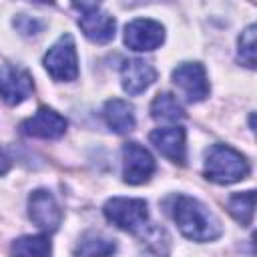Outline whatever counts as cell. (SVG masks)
Listing matches in <instances>:
<instances>
[{
	"label": "cell",
	"mask_w": 257,
	"mask_h": 257,
	"mask_svg": "<svg viewBox=\"0 0 257 257\" xmlns=\"http://www.w3.org/2000/svg\"><path fill=\"white\" fill-rule=\"evenodd\" d=\"M151 116L157 120V122H181L187 114H185V108L181 106V102L177 100L175 94L171 92H159L153 102H151Z\"/></svg>",
	"instance_id": "cell-15"
},
{
	"label": "cell",
	"mask_w": 257,
	"mask_h": 257,
	"mask_svg": "<svg viewBox=\"0 0 257 257\" xmlns=\"http://www.w3.org/2000/svg\"><path fill=\"white\" fill-rule=\"evenodd\" d=\"M229 213L243 225L249 227L253 221V213H255V191H243V193H235L229 199Z\"/></svg>",
	"instance_id": "cell-16"
},
{
	"label": "cell",
	"mask_w": 257,
	"mask_h": 257,
	"mask_svg": "<svg viewBox=\"0 0 257 257\" xmlns=\"http://www.w3.org/2000/svg\"><path fill=\"white\" fill-rule=\"evenodd\" d=\"M171 76L189 102H201L209 96V80L201 62H181Z\"/></svg>",
	"instance_id": "cell-6"
},
{
	"label": "cell",
	"mask_w": 257,
	"mask_h": 257,
	"mask_svg": "<svg viewBox=\"0 0 257 257\" xmlns=\"http://www.w3.org/2000/svg\"><path fill=\"white\" fill-rule=\"evenodd\" d=\"M52 251L46 235H26L12 243V253L16 255H48Z\"/></svg>",
	"instance_id": "cell-17"
},
{
	"label": "cell",
	"mask_w": 257,
	"mask_h": 257,
	"mask_svg": "<svg viewBox=\"0 0 257 257\" xmlns=\"http://www.w3.org/2000/svg\"><path fill=\"white\" fill-rule=\"evenodd\" d=\"M14 26H16L22 34H26V36L36 34V32L42 30V22L36 20V18H30V16H26V14H20L18 18H14Z\"/></svg>",
	"instance_id": "cell-20"
},
{
	"label": "cell",
	"mask_w": 257,
	"mask_h": 257,
	"mask_svg": "<svg viewBox=\"0 0 257 257\" xmlns=\"http://www.w3.org/2000/svg\"><path fill=\"white\" fill-rule=\"evenodd\" d=\"M32 90H34L32 74L26 68H20L14 64L0 66V98L6 104L16 106L24 102L32 94Z\"/></svg>",
	"instance_id": "cell-7"
},
{
	"label": "cell",
	"mask_w": 257,
	"mask_h": 257,
	"mask_svg": "<svg viewBox=\"0 0 257 257\" xmlns=\"http://www.w3.org/2000/svg\"><path fill=\"white\" fill-rule=\"evenodd\" d=\"M78 26H80L82 34L90 42L106 44V42H110L114 38L116 20L108 12L92 10V12H82V16L78 18Z\"/></svg>",
	"instance_id": "cell-13"
},
{
	"label": "cell",
	"mask_w": 257,
	"mask_h": 257,
	"mask_svg": "<svg viewBox=\"0 0 257 257\" xmlns=\"http://www.w3.org/2000/svg\"><path fill=\"white\" fill-rule=\"evenodd\" d=\"M66 118L48 106H40L32 116L22 120L20 128L26 137L34 139H58L66 133Z\"/></svg>",
	"instance_id": "cell-10"
},
{
	"label": "cell",
	"mask_w": 257,
	"mask_h": 257,
	"mask_svg": "<svg viewBox=\"0 0 257 257\" xmlns=\"http://www.w3.org/2000/svg\"><path fill=\"white\" fill-rule=\"evenodd\" d=\"M10 169V157L6 155V151L0 147V175H4Z\"/></svg>",
	"instance_id": "cell-22"
},
{
	"label": "cell",
	"mask_w": 257,
	"mask_h": 257,
	"mask_svg": "<svg viewBox=\"0 0 257 257\" xmlns=\"http://www.w3.org/2000/svg\"><path fill=\"white\" fill-rule=\"evenodd\" d=\"M44 68L54 80L70 82L78 76L76 46L70 34H62L44 54Z\"/></svg>",
	"instance_id": "cell-4"
},
{
	"label": "cell",
	"mask_w": 257,
	"mask_h": 257,
	"mask_svg": "<svg viewBox=\"0 0 257 257\" xmlns=\"http://www.w3.org/2000/svg\"><path fill=\"white\" fill-rule=\"evenodd\" d=\"M157 171L153 155L139 143H126L122 147V179L128 185L147 183Z\"/></svg>",
	"instance_id": "cell-5"
},
{
	"label": "cell",
	"mask_w": 257,
	"mask_h": 257,
	"mask_svg": "<svg viewBox=\"0 0 257 257\" xmlns=\"http://www.w3.org/2000/svg\"><path fill=\"white\" fill-rule=\"evenodd\" d=\"M102 116L110 131L124 135L135 128V108L122 98H110L102 106Z\"/></svg>",
	"instance_id": "cell-14"
},
{
	"label": "cell",
	"mask_w": 257,
	"mask_h": 257,
	"mask_svg": "<svg viewBox=\"0 0 257 257\" xmlns=\"http://www.w3.org/2000/svg\"><path fill=\"white\" fill-rule=\"evenodd\" d=\"M237 46H239V60L247 66V68H255V26L253 24H249L243 32H241V36H239V40H237Z\"/></svg>",
	"instance_id": "cell-19"
},
{
	"label": "cell",
	"mask_w": 257,
	"mask_h": 257,
	"mask_svg": "<svg viewBox=\"0 0 257 257\" xmlns=\"http://www.w3.org/2000/svg\"><path fill=\"white\" fill-rule=\"evenodd\" d=\"M102 4V0H72V6L80 12H92L98 10V6Z\"/></svg>",
	"instance_id": "cell-21"
},
{
	"label": "cell",
	"mask_w": 257,
	"mask_h": 257,
	"mask_svg": "<svg viewBox=\"0 0 257 257\" xmlns=\"http://www.w3.org/2000/svg\"><path fill=\"white\" fill-rule=\"evenodd\" d=\"M173 219L179 227V231L197 243L213 241L221 235V223L219 219L197 199L179 195L173 203Z\"/></svg>",
	"instance_id": "cell-1"
},
{
	"label": "cell",
	"mask_w": 257,
	"mask_h": 257,
	"mask_svg": "<svg viewBox=\"0 0 257 257\" xmlns=\"http://www.w3.org/2000/svg\"><path fill=\"white\" fill-rule=\"evenodd\" d=\"M205 177L217 185H231L249 175L247 159L229 145H213L205 157Z\"/></svg>",
	"instance_id": "cell-2"
},
{
	"label": "cell",
	"mask_w": 257,
	"mask_h": 257,
	"mask_svg": "<svg viewBox=\"0 0 257 257\" xmlns=\"http://www.w3.org/2000/svg\"><path fill=\"white\" fill-rule=\"evenodd\" d=\"M104 217L122 231L139 233L145 229L149 219V207L145 199H128V197H112L104 203Z\"/></svg>",
	"instance_id": "cell-3"
},
{
	"label": "cell",
	"mask_w": 257,
	"mask_h": 257,
	"mask_svg": "<svg viewBox=\"0 0 257 257\" xmlns=\"http://www.w3.org/2000/svg\"><path fill=\"white\" fill-rule=\"evenodd\" d=\"M151 143L155 149L167 157L173 163L183 165L187 159V141H185V128L183 126H165V128H155L149 135Z\"/></svg>",
	"instance_id": "cell-11"
},
{
	"label": "cell",
	"mask_w": 257,
	"mask_h": 257,
	"mask_svg": "<svg viewBox=\"0 0 257 257\" xmlns=\"http://www.w3.org/2000/svg\"><path fill=\"white\" fill-rule=\"evenodd\" d=\"M28 215L32 219V223L36 227H40L46 233H52L58 229L60 221H62V213L60 207L56 203V199L52 197V193L38 189L34 193H30L28 197Z\"/></svg>",
	"instance_id": "cell-9"
},
{
	"label": "cell",
	"mask_w": 257,
	"mask_h": 257,
	"mask_svg": "<svg viewBox=\"0 0 257 257\" xmlns=\"http://www.w3.org/2000/svg\"><path fill=\"white\" fill-rule=\"evenodd\" d=\"M155 80H157V70L147 60L131 58V60L122 62V66H120V84H122L124 92H128L131 96L141 94Z\"/></svg>",
	"instance_id": "cell-12"
},
{
	"label": "cell",
	"mask_w": 257,
	"mask_h": 257,
	"mask_svg": "<svg viewBox=\"0 0 257 257\" xmlns=\"http://www.w3.org/2000/svg\"><path fill=\"white\" fill-rule=\"evenodd\" d=\"M34 2H42V4H52L54 0H34Z\"/></svg>",
	"instance_id": "cell-23"
},
{
	"label": "cell",
	"mask_w": 257,
	"mask_h": 257,
	"mask_svg": "<svg viewBox=\"0 0 257 257\" xmlns=\"http://www.w3.org/2000/svg\"><path fill=\"white\" fill-rule=\"evenodd\" d=\"M165 42V28L151 18H137L124 26V44L137 52H151Z\"/></svg>",
	"instance_id": "cell-8"
},
{
	"label": "cell",
	"mask_w": 257,
	"mask_h": 257,
	"mask_svg": "<svg viewBox=\"0 0 257 257\" xmlns=\"http://www.w3.org/2000/svg\"><path fill=\"white\" fill-rule=\"evenodd\" d=\"M114 249H116V245L110 239L94 235V233H88L78 243L76 253L78 255H110V253H114Z\"/></svg>",
	"instance_id": "cell-18"
}]
</instances>
